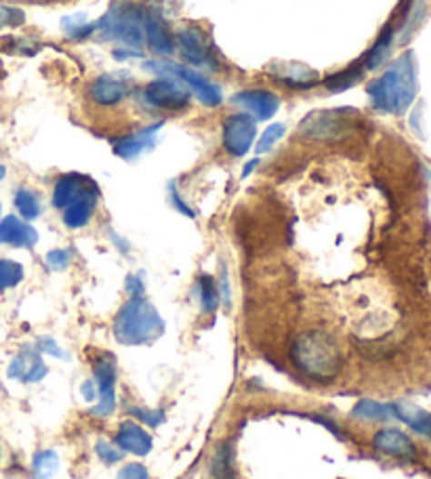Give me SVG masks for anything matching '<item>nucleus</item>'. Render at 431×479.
<instances>
[{
	"instance_id": "nucleus-1",
	"label": "nucleus",
	"mask_w": 431,
	"mask_h": 479,
	"mask_svg": "<svg viewBox=\"0 0 431 479\" xmlns=\"http://www.w3.org/2000/svg\"><path fill=\"white\" fill-rule=\"evenodd\" d=\"M291 362L307 381L328 384L336 381L343 370V352L333 334L325 330H307L299 334L291 345Z\"/></svg>"
},
{
	"instance_id": "nucleus-2",
	"label": "nucleus",
	"mask_w": 431,
	"mask_h": 479,
	"mask_svg": "<svg viewBox=\"0 0 431 479\" xmlns=\"http://www.w3.org/2000/svg\"><path fill=\"white\" fill-rule=\"evenodd\" d=\"M366 93L376 112L400 116L416 95V65L413 53H404L381 76L368 83Z\"/></svg>"
},
{
	"instance_id": "nucleus-3",
	"label": "nucleus",
	"mask_w": 431,
	"mask_h": 479,
	"mask_svg": "<svg viewBox=\"0 0 431 479\" xmlns=\"http://www.w3.org/2000/svg\"><path fill=\"white\" fill-rule=\"evenodd\" d=\"M165 334V320L145 296H129L114 318V336L120 345H150Z\"/></svg>"
},
{
	"instance_id": "nucleus-4",
	"label": "nucleus",
	"mask_w": 431,
	"mask_h": 479,
	"mask_svg": "<svg viewBox=\"0 0 431 479\" xmlns=\"http://www.w3.org/2000/svg\"><path fill=\"white\" fill-rule=\"evenodd\" d=\"M144 9L135 5H114L104 17L95 22L97 32L104 40H116L126 49L139 51L144 46V28H141Z\"/></svg>"
},
{
	"instance_id": "nucleus-5",
	"label": "nucleus",
	"mask_w": 431,
	"mask_h": 479,
	"mask_svg": "<svg viewBox=\"0 0 431 479\" xmlns=\"http://www.w3.org/2000/svg\"><path fill=\"white\" fill-rule=\"evenodd\" d=\"M356 126H358L356 112L347 110V107H336V110L307 114L297 131L312 141H339L352 135Z\"/></svg>"
},
{
	"instance_id": "nucleus-6",
	"label": "nucleus",
	"mask_w": 431,
	"mask_h": 479,
	"mask_svg": "<svg viewBox=\"0 0 431 479\" xmlns=\"http://www.w3.org/2000/svg\"><path fill=\"white\" fill-rule=\"evenodd\" d=\"M145 70L156 72L160 76H168L179 80L181 85L187 86L192 95H196L202 105L217 107L224 101V93L211 80L202 76L198 70H192L190 65H181L173 62H145Z\"/></svg>"
},
{
	"instance_id": "nucleus-7",
	"label": "nucleus",
	"mask_w": 431,
	"mask_h": 479,
	"mask_svg": "<svg viewBox=\"0 0 431 479\" xmlns=\"http://www.w3.org/2000/svg\"><path fill=\"white\" fill-rule=\"evenodd\" d=\"M116 357L112 354H101L93 362V383L97 387V404L91 408V414L97 418H110L116 413Z\"/></svg>"
},
{
	"instance_id": "nucleus-8",
	"label": "nucleus",
	"mask_w": 431,
	"mask_h": 479,
	"mask_svg": "<svg viewBox=\"0 0 431 479\" xmlns=\"http://www.w3.org/2000/svg\"><path fill=\"white\" fill-rule=\"evenodd\" d=\"M144 99L147 105L154 107V110L181 112L190 105L192 93L187 91V86L181 85L179 80L163 76L145 85Z\"/></svg>"
},
{
	"instance_id": "nucleus-9",
	"label": "nucleus",
	"mask_w": 431,
	"mask_h": 479,
	"mask_svg": "<svg viewBox=\"0 0 431 479\" xmlns=\"http://www.w3.org/2000/svg\"><path fill=\"white\" fill-rule=\"evenodd\" d=\"M257 139V120L248 116L246 112L234 114L224 123V147L234 158H242L251 152Z\"/></svg>"
},
{
	"instance_id": "nucleus-10",
	"label": "nucleus",
	"mask_w": 431,
	"mask_h": 479,
	"mask_svg": "<svg viewBox=\"0 0 431 479\" xmlns=\"http://www.w3.org/2000/svg\"><path fill=\"white\" fill-rule=\"evenodd\" d=\"M93 192H99V185L91 177L80 173H65L55 181V187H53V206L59 208V211H65L74 202H78Z\"/></svg>"
},
{
	"instance_id": "nucleus-11",
	"label": "nucleus",
	"mask_w": 431,
	"mask_h": 479,
	"mask_svg": "<svg viewBox=\"0 0 431 479\" xmlns=\"http://www.w3.org/2000/svg\"><path fill=\"white\" fill-rule=\"evenodd\" d=\"M133 93V80L123 74H101L89 86V97L97 105H118Z\"/></svg>"
},
{
	"instance_id": "nucleus-12",
	"label": "nucleus",
	"mask_w": 431,
	"mask_h": 479,
	"mask_svg": "<svg viewBox=\"0 0 431 479\" xmlns=\"http://www.w3.org/2000/svg\"><path fill=\"white\" fill-rule=\"evenodd\" d=\"M141 28H144V45L152 53H156L158 57H171L177 51V43L175 36L168 30V25L163 22V17H158L156 13L144 9L141 15Z\"/></svg>"
},
{
	"instance_id": "nucleus-13",
	"label": "nucleus",
	"mask_w": 431,
	"mask_h": 479,
	"mask_svg": "<svg viewBox=\"0 0 431 479\" xmlns=\"http://www.w3.org/2000/svg\"><path fill=\"white\" fill-rule=\"evenodd\" d=\"M234 104L242 105L246 110L248 116H253L255 120H272L276 114L280 110V99L276 93L266 91V89H246L240 91L234 95Z\"/></svg>"
},
{
	"instance_id": "nucleus-14",
	"label": "nucleus",
	"mask_w": 431,
	"mask_h": 479,
	"mask_svg": "<svg viewBox=\"0 0 431 479\" xmlns=\"http://www.w3.org/2000/svg\"><path fill=\"white\" fill-rule=\"evenodd\" d=\"M160 128H163V123H156L141 128L137 133L123 135V137L112 139V152L123 160H137L141 154L152 150V147L156 145Z\"/></svg>"
},
{
	"instance_id": "nucleus-15",
	"label": "nucleus",
	"mask_w": 431,
	"mask_h": 479,
	"mask_svg": "<svg viewBox=\"0 0 431 479\" xmlns=\"http://www.w3.org/2000/svg\"><path fill=\"white\" fill-rule=\"evenodd\" d=\"M373 448L381 454H387L392 458H400V461H415L416 458V446L410 437L400 429L386 427L379 429L373 437Z\"/></svg>"
},
{
	"instance_id": "nucleus-16",
	"label": "nucleus",
	"mask_w": 431,
	"mask_h": 479,
	"mask_svg": "<svg viewBox=\"0 0 431 479\" xmlns=\"http://www.w3.org/2000/svg\"><path fill=\"white\" fill-rule=\"evenodd\" d=\"M114 444L125 452V454L133 456H147L154 448L152 435L147 434L144 424L125 421L114 434Z\"/></svg>"
},
{
	"instance_id": "nucleus-17",
	"label": "nucleus",
	"mask_w": 431,
	"mask_h": 479,
	"mask_svg": "<svg viewBox=\"0 0 431 479\" xmlns=\"http://www.w3.org/2000/svg\"><path fill=\"white\" fill-rule=\"evenodd\" d=\"M46 373H49V368H46L43 354L36 347L22 349V354L9 366V379L19 383H38L45 379Z\"/></svg>"
},
{
	"instance_id": "nucleus-18",
	"label": "nucleus",
	"mask_w": 431,
	"mask_h": 479,
	"mask_svg": "<svg viewBox=\"0 0 431 479\" xmlns=\"http://www.w3.org/2000/svg\"><path fill=\"white\" fill-rule=\"evenodd\" d=\"M0 244L13 248H34L38 244V232L28 221L9 215L0 221Z\"/></svg>"
},
{
	"instance_id": "nucleus-19",
	"label": "nucleus",
	"mask_w": 431,
	"mask_h": 479,
	"mask_svg": "<svg viewBox=\"0 0 431 479\" xmlns=\"http://www.w3.org/2000/svg\"><path fill=\"white\" fill-rule=\"evenodd\" d=\"M175 43H177L181 57H184L187 64L215 67L206 38L202 36L198 30H181L177 38H175Z\"/></svg>"
},
{
	"instance_id": "nucleus-20",
	"label": "nucleus",
	"mask_w": 431,
	"mask_h": 479,
	"mask_svg": "<svg viewBox=\"0 0 431 479\" xmlns=\"http://www.w3.org/2000/svg\"><path fill=\"white\" fill-rule=\"evenodd\" d=\"M389 406H392L394 418H398V421H402L404 424H408L415 434H419L423 437H427V440H431V413H427V410H423L416 406V404L406 402V400L394 402V404H389Z\"/></svg>"
},
{
	"instance_id": "nucleus-21",
	"label": "nucleus",
	"mask_w": 431,
	"mask_h": 479,
	"mask_svg": "<svg viewBox=\"0 0 431 479\" xmlns=\"http://www.w3.org/2000/svg\"><path fill=\"white\" fill-rule=\"evenodd\" d=\"M269 70H272L282 83L295 86V89H309V86L318 85L320 80L318 72L303 64H272Z\"/></svg>"
},
{
	"instance_id": "nucleus-22",
	"label": "nucleus",
	"mask_w": 431,
	"mask_h": 479,
	"mask_svg": "<svg viewBox=\"0 0 431 479\" xmlns=\"http://www.w3.org/2000/svg\"><path fill=\"white\" fill-rule=\"evenodd\" d=\"M99 202V192H93L85 198H80L78 202H74L72 206H67L65 211H62V221L65 227L70 229H83L91 224L93 215H95Z\"/></svg>"
},
{
	"instance_id": "nucleus-23",
	"label": "nucleus",
	"mask_w": 431,
	"mask_h": 479,
	"mask_svg": "<svg viewBox=\"0 0 431 479\" xmlns=\"http://www.w3.org/2000/svg\"><path fill=\"white\" fill-rule=\"evenodd\" d=\"M208 475H211V479H238V474H236V452L230 440L217 444L211 463H208Z\"/></svg>"
},
{
	"instance_id": "nucleus-24",
	"label": "nucleus",
	"mask_w": 431,
	"mask_h": 479,
	"mask_svg": "<svg viewBox=\"0 0 431 479\" xmlns=\"http://www.w3.org/2000/svg\"><path fill=\"white\" fill-rule=\"evenodd\" d=\"M365 76H366L365 65H349L346 67V70H341V72L333 74V76L325 78V83L322 85H325L331 93H341V91L352 89V86L358 85Z\"/></svg>"
},
{
	"instance_id": "nucleus-25",
	"label": "nucleus",
	"mask_w": 431,
	"mask_h": 479,
	"mask_svg": "<svg viewBox=\"0 0 431 479\" xmlns=\"http://www.w3.org/2000/svg\"><path fill=\"white\" fill-rule=\"evenodd\" d=\"M196 290H198V301H200L202 314L217 312V307L221 303L217 278H213V275H208V274H202L196 282Z\"/></svg>"
},
{
	"instance_id": "nucleus-26",
	"label": "nucleus",
	"mask_w": 431,
	"mask_h": 479,
	"mask_svg": "<svg viewBox=\"0 0 431 479\" xmlns=\"http://www.w3.org/2000/svg\"><path fill=\"white\" fill-rule=\"evenodd\" d=\"M352 416L360 418V421H389V418H394L389 404H381L375 400H360L354 406Z\"/></svg>"
},
{
	"instance_id": "nucleus-27",
	"label": "nucleus",
	"mask_w": 431,
	"mask_h": 479,
	"mask_svg": "<svg viewBox=\"0 0 431 479\" xmlns=\"http://www.w3.org/2000/svg\"><path fill=\"white\" fill-rule=\"evenodd\" d=\"M15 208L19 213V217L24 221H34L40 217V213H43V206H40V198L36 195V192L28 190V187H19L15 192Z\"/></svg>"
},
{
	"instance_id": "nucleus-28",
	"label": "nucleus",
	"mask_w": 431,
	"mask_h": 479,
	"mask_svg": "<svg viewBox=\"0 0 431 479\" xmlns=\"http://www.w3.org/2000/svg\"><path fill=\"white\" fill-rule=\"evenodd\" d=\"M392 46H394V32L392 30H386L381 34V38L376 40L373 49L368 51L366 55V62H365V70H376L381 64L387 62L389 53H392Z\"/></svg>"
},
{
	"instance_id": "nucleus-29",
	"label": "nucleus",
	"mask_w": 431,
	"mask_h": 479,
	"mask_svg": "<svg viewBox=\"0 0 431 479\" xmlns=\"http://www.w3.org/2000/svg\"><path fill=\"white\" fill-rule=\"evenodd\" d=\"M59 469V456L57 452L53 450H43L34 456L32 461V471H34V479H51L57 474Z\"/></svg>"
},
{
	"instance_id": "nucleus-30",
	"label": "nucleus",
	"mask_w": 431,
	"mask_h": 479,
	"mask_svg": "<svg viewBox=\"0 0 431 479\" xmlns=\"http://www.w3.org/2000/svg\"><path fill=\"white\" fill-rule=\"evenodd\" d=\"M24 280V267L17 261L0 259V293L15 288Z\"/></svg>"
},
{
	"instance_id": "nucleus-31",
	"label": "nucleus",
	"mask_w": 431,
	"mask_h": 479,
	"mask_svg": "<svg viewBox=\"0 0 431 479\" xmlns=\"http://www.w3.org/2000/svg\"><path fill=\"white\" fill-rule=\"evenodd\" d=\"M285 133H286V126L285 125H280V123L269 125L266 128V133L259 137L257 147H255V152H257V154H267L276 144H278V141L282 137H285Z\"/></svg>"
},
{
	"instance_id": "nucleus-32",
	"label": "nucleus",
	"mask_w": 431,
	"mask_h": 479,
	"mask_svg": "<svg viewBox=\"0 0 431 479\" xmlns=\"http://www.w3.org/2000/svg\"><path fill=\"white\" fill-rule=\"evenodd\" d=\"M129 414L135 416L139 421V424H144V427H150V429H156L160 423H165V410H150V408H141V406H131L129 408Z\"/></svg>"
},
{
	"instance_id": "nucleus-33",
	"label": "nucleus",
	"mask_w": 431,
	"mask_h": 479,
	"mask_svg": "<svg viewBox=\"0 0 431 479\" xmlns=\"http://www.w3.org/2000/svg\"><path fill=\"white\" fill-rule=\"evenodd\" d=\"M95 452L99 456V461L104 464H114V463H120L123 461L125 452L120 450L114 442H107V440H97L95 444Z\"/></svg>"
},
{
	"instance_id": "nucleus-34",
	"label": "nucleus",
	"mask_w": 431,
	"mask_h": 479,
	"mask_svg": "<svg viewBox=\"0 0 431 479\" xmlns=\"http://www.w3.org/2000/svg\"><path fill=\"white\" fill-rule=\"evenodd\" d=\"M72 259H74L72 248H55V251H51L45 256L46 265H49L53 272H64V269L70 267Z\"/></svg>"
},
{
	"instance_id": "nucleus-35",
	"label": "nucleus",
	"mask_w": 431,
	"mask_h": 479,
	"mask_svg": "<svg viewBox=\"0 0 431 479\" xmlns=\"http://www.w3.org/2000/svg\"><path fill=\"white\" fill-rule=\"evenodd\" d=\"M116 479H152L150 471H147L141 463H129L120 469Z\"/></svg>"
},
{
	"instance_id": "nucleus-36",
	"label": "nucleus",
	"mask_w": 431,
	"mask_h": 479,
	"mask_svg": "<svg viewBox=\"0 0 431 479\" xmlns=\"http://www.w3.org/2000/svg\"><path fill=\"white\" fill-rule=\"evenodd\" d=\"M38 349L40 354H45V355H51V357H65V352L62 347L57 345L55 341L49 339V336H43V339H38L36 341V345H34Z\"/></svg>"
},
{
	"instance_id": "nucleus-37",
	"label": "nucleus",
	"mask_w": 431,
	"mask_h": 479,
	"mask_svg": "<svg viewBox=\"0 0 431 479\" xmlns=\"http://www.w3.org/2000/svg\"><path fill=\"white\" fill-rule=\"evenodd\" d=\"M24 24V13L17 9H9V6H3L0 9V28L3 25H22Z\"/></svg>"
},
{
	"instance_id": "nucleus-38",
	"label": "nucleus",
	"mask_w": 431,
	"mask_h": 479,
	"mask_svg": "<svg viewBox=\"0 0 431 479\" xmlns=\"http://www.w3.org/2000/svg\"><path fill=\"white\" fill-rule=\"evenodd\" d=\"M217 288H219V296H221V303H224V307H230L232 305V294H230V282H227L226 267H221Z\"/></svg>"
},
{
	"instance_id": "nucleus-39",
	"label": "nucleus",
	"mask_w": 431,
	"mask_h": 479,
	"mask_svg": "<svg viewBox=\"0 0 431 479\" xmlns=\"http://www.w3.org/2000/svg\"><path fill=\"white\" fill-rule=\"evenodd\" d=\"M168 195H171V202H173V206H175V208H177V211H179V213H184V215H185V217H190V219H194V211H192V208H190V206H187V205H185V202H184V198H181V194L177 192V187H175V184H171V185H168Z\"/></svg>"
},
{
	"instance_id": "nucleus-40",
	"label": "nucleus",
	"mask_w": 431,
	"mask_h": 479,
	"mask_svg": "<svg viewBox=\"0 0 431 479\" xmlns=\"http://www.w3.org/2000/svg\"><path fill=\"white\" fill-rule=\"evenodd\" d=\"M126 293H129V296H144V280L139 275H126Z\"/></svg>"
},
{
	"instance_id": "nucleus-41",
	"label": "nucleus",
	"mask_w": 431,
	"mask_h": 479,
	"mask_svg": "<svg viewBox=\"0 0 431 479\" xmlns=\"http://www.w3.org/2000/svg\"><path fill=\"white\" fill-rule=\"evenodd\" d=\"M80 391H83V395H85L86 402H93L97 397V387H95V383H93V381L83 383V387H80Z\"/></svg>"
},
{
	"instance_id": "nucleus-42",
	"label": "nucleus",
	"mask_w": 431,
	"mask_h": 479,
	"mask_svg": "<svg viewBox=\"0 0 431 479\" xmlns=\"http://www.w3.org/2000/svg\"><path fill=\"white\" fill-rule=\"evenodd\" d=\"M257 165H259V158H255V160L248 162V165L245 166V171H242V177H248V175L255 171V166H257Z\"/></svg>"
},
{
	"instance_id": "nucleus-43",
	"label": "nucleus",
	"mask_w": 431,
	"mask_h": 479,
	"mask_svg": "<svg viewBox=\"0 0 431 479\" xmlns=\"http://www.w3.org/2000/svg\"><path fill=\"white\" fill-rule=\"evenodd\" d=\"M5 175H6V171H5V166H0V179H3V177H5Z\"/></svg>"
}]
</instances>
